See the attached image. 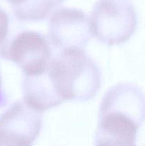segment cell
I'll use <instances>...</instances> for the list:
<instances>
[{"label": "cell", "mask_w": 145, "mask_h": 146, "mask_svg": "<svg viewBox=\"0 0 145 146\" xmlns=\"http://www.w3.org/2000/svg\"><path fill=\"white\" fill-rule=\"evenodd\" d=\"M48 75L63 102L90 100L101 86L99 66L82 49L58 51L50 62Z\"/></svg>", "instance_id": "cell-1"}, {"label": "cell", "mask_w": 145, "mask_h": 146, "mask_svg": "<svg viewBox=\"0 0 145 146\" xmlns=\"http://www.w3.org/2000/svg\"><path fill=\"white\" fill-rule=\"evenodd\" d=\"M137 22V14L130 0H98L89 18L91 35L109 46L127 41Z\"/></svg>", "instance_id": "cell-2"}, {"label": "cell", "mask_w": 145, "mask_h": 146, "mask_svg": "<svg viewBox=\"0 0 145 146\" xmlns=\"http://www.w3.org/2000/svg\"><path fill=\"white\" fill-rule=\"evenodd\" d=\"M0 56L15 64L24 76H36L48 69L53 54L51 42L44 34L25 30L9 38Z\"/></svg>", "instance_id": "cell-3"}, {"label": "cell", "mask_w": 145, "mask_h": 146, "mask_svg": "<svg viewBox=\"0 0 145 146\" xmlns=\"http://www.w3.org/2000/svg\"><path fill=\"white\" fill-rule=\"evenodd\" d=\"M43 115L23 100L0 114V146H32L39 135Z\"/></svg>", "instance_id": "cell-4"}, {"label": "cell", "mask_w": 145, "mask_h": 146, "mask_svg": "<svg viewBox=\"0 0 145 146\" xmlns=\"http://www.w3.org/2000/svg\"><path fill=\"white\" fill-rule=\"evenodd\" d=\"M48 39L58 51L82 49L90 38L89 18L83 11L72 7H59L50 17Z\"/></svg>", "instance_id": "cell-5"}, {"label": "cell", "mask_w": 145, "mask_h": 146, "mask_svg": "<svg viewBox=\"0 0 145 146\" xmlns=\"http://www.w3.org/2000/svg\"><path fill=\"white\" fill-rule=\"evenodd\" d=\"M140 126L126 114L99 110L95 146H136Z\"/></svg>", "instance_id": "cell-6"}, {"label": "cell", "mask_w": 145, "mask_h": 146, "mask_svg": "<svg viewBox=\"0 0 145 146\" xmlns=\"http://www.w3.org/2000/svg\"><path fill=\"white\" fill-rule=\"evenodd\" d=\"M99 110L126 114L142 125L145 121V94L139 87L134 84H118L105 93Z\"/></svg>", "instance_id": "cell-7"}, {"label": "cell", "mask_w": 145, "mask_h": 146, "mask_svg": "<svg viewBox=\"0 0 145 146\" xmlns=\"http://www.w3.org/2000/svg\"><path fill=\"white\" fill-rule=\"evenodd\" d=\"M22 94L23 101L41 113L63 103L50 81L48 69L41 75L24 76Z\"/></svg>", "instance_id": "cell-8"}, {"label": "cell", "mask_w": 145, "mask_h": 146, "mask_svg": "<svg viewBox=\"0 0 145 146\" xmlns=\"http://www.w3.org/2000/svg\"><path fill=\"white\" fill-rule=\"evenodd\" d=\"M10 19L5 10L0 6V51L9 40Z\"/></svg>", "instance_id": "cell-9"}, {"label": "cell", "mask_w": 145, "mask_h": 146, "mask_svg": "<svg viewBox=\"0 0 145 146\" xmlns=\"http://www.w3.org/2000/svg\"><path fill=\"white\" fill-rule=\"evenodd\" d=\"M8 103V98H7V94H5L4 88H3L2 78H1V74H0V108H3L7 106Z\"/></svg>", "instance_id": "cell-10"}, {"label": "cell", "mask_w": 145, "mask_h": 146, "mask_svg": "<svg viewBox=\"0 0 145 146\" xmlns=\"http://www.w3.org/2000/svg\"><path fill=\"white\" fill-rule=\"evenodd\" d=\"M5 1L11 5V9L13 11L14 10L21 8V7L25 5L26 3H28L30 0H5Z\"/></svg>", "instance_id": "cell-11"}, {"label": "cell", "mask_w": 145, "mask_h": 146, "mask_svg": "<svg viewBox=\"0 0 145 146\" xmlns=\"http://www.w3.org/2000/svg\"><path fill=\"white\" fill-rule=\"evenodd\" d=\"M144 146H145V145H144Z\"/></svg>", "instance_id": "cell-12"}]
</instances>
